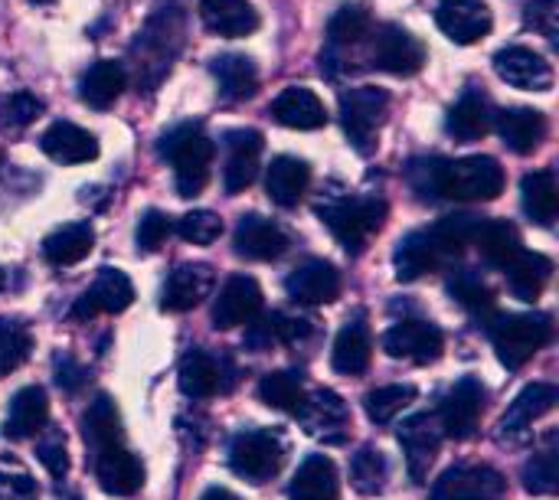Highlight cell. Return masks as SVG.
Here are the masks:
<instances>
[{"label":"cell","mask_w":559,"mask_h":500,"mask_svg":"<svg viewBox=\"0 0 559 500\" xmlns=\"http://www.w3.org/2000/svg\"><path fill=\"white\" fill-rule=\"evenodd\" d=\"M160 157L174 167V183L180 197H200L210 183V167L216 144L203 134L200 124H180L160 138Z\"/></svg>","instance_id":"obj_1"},{"label":"cell","mask_w":559,"mask_h":500,"mask_svg":"<svg viewBox=\"0 0 559 500\" xmlns=\"http://www.w3.org/2000/svg\"><path fill=\"white\" fill-rule=\"evenodd\" d=\"M321 223L334 233V239L347 252H364L373 233H380L386 219V200L380 197H337L318 206Z\"/></svg>","instance_id":"obj_2"},{"label":"cell","mask_w":559,"mask_h":500,"mask_svg":"<svg viewBox=\"0 0 559 500\" xmlns=\"http://www.w3.org/2000/svg\"><path fill=\"white\" fill-rule=\"evenodd\" d=\"M488 334L498 360L508 370H521L554 341V321L550 314H501L488 324Z\"/></svg>","instance_id":"obj_3"},{"label":"cell","mask_w":559,"mask_h":500,"mask_svg":"<svg viewBox=\"0 0 559 500\" xmlns=\"http://www.w3.org/2000/svg\"><path fill=\"white\" fill-rule=\"evenodd\" d=\"M504 190V167L488 154H472L459 160H445L442 197L462 203H488Z\"/></svg>","instance_id":"obj_4"},{"label":"cell","mask_w":559,"mask_h":500,"mask_svg":"<svg viewBox=\"0 0 559 500\" xmlns=\"http://www.w3.org/2000/svg\"><path fill=\"white\" fill-rule=\"evenodd\" d=\"M390 111V95L377 85H360L341 95V124L357 147V154H370L377 147V131Z\"/></svg>","instance_id":"obj_5"},{"label":"cell","mask_w":559,"mask_h":500,"mask_svg":"<svg viewBox=\"0 0 559 500\" xmlns=\"http://www.w3.org/2000/svg\"><path fill=\"white\" fill-rule=\"evenodd\" d=\"M282 462L285 449L272 432H239L229 445V468L252 485H265L269 478H275L282 472Z\"/></svg>","instance_id":"obj_6"},{"label":"cell","mask_w":559,"mask_h":500,"mask_svg":"<svg viewBox=\"0 0 559 500\" xmlns=\"http://www.w3.org/2000/svg\"><path fill=\"white\" fill-rule=\"evenodd\" d=\"M383 350L393 357V360H409V364H436L445 350V334L429 324V321H419V318H409V321H400L393 324L386 334H383Z\"/></svg>","instance_id":"obj_7"},{"label":"cell","mask_w":559,"mask_h":500,"mask_svg":"<svg viewBox=\"0 0 559 500\" xmlns=\"http://www.w3.org/2000/svg\"><path fill=\"white\" fill-rule=\"evenodd\" d=\"M485 386L481 380L475 377H465L459 380L445 400H442V409H439V422H442V432L455 442H465L475 436L478 422H481V413H485Z\"/></svg>","instance_id":"obj_8"},{"label":"cell","mask_w":559,"mask_h":500,"mask_svg":"<svg viewBox=\"0 0 559 500\" xmlns=\"http://www.w3.org/2000/svg\"><path fill=\"white\" fill-rule=\"evenodd\" d=\"M373 66L390 75H416L426 66V46L409 29L386 23L373 36Z\"/></svg>","instance_id":"obj_9"},{"label":"cell","mask_w":559,"mask_h":500,"mask_svg":"<svg viewBox=\"0 0 559 500\" xmlns=\"http://www.w3.org/2000/svg\"><path fill=\"white\" fill-rule=\"evenodd\" d=\"M442 439H445V432H442L439 413H416V416H409L400 426V445H403L409 475L416 481H423L429 475V468H432V462L439 455Z\"/></svg>","instance_id":"obj_10"},{"label":"cell","mask_w":559,"mask_h":500,"mask_svg":"<svg viewBox=\"0 0 559 500\" xmlns=\"http://www.w3.org/2000/svg\"><path fill=\"white\" fill-rule=\"evenodd\" d=\"M262 311V288L249 275H233L216 301H213V328L216 331H233L242 324H252Z\"/></svg>","instance_id":"obj_11"},{"label":"cell","mask_w":559,"mask_h":500,"mask_svg":"<svg viewBox=\"0 0 559 500\" xmlns=\"http://www.w3.org/2000/svg\"><path fill=\"white\" fill-rule=\"evenodd\" d=\"M233 249L239 259H249V262H272L278 255H285L288 249V233L259 216V213H249V216H239L236 223V233H233Z\"/></svg>","instance_id":"obj_12"},{"label":"cell","mask_w":559,"mask_h":500,"mask_svg":"<svg viewBox=\"0 0 559 500\" xmlns=\"http://www.w3.org/2000/svg\"><path fill=\"white\" fill-rule=\"evenodd\" d=\"M285 291L298 305H331L341 295V272L324 259H305L285 278Z\"/></svg>","instance_id":"obj_13"},{"label":"cell","mask_w":559,"mask_h":500,"mask_svg":"<svg viewBox=\"0 0 559 500\" xmlns=\"http://www.w3.org/2000/svg\"><path fill=\"white\" fill-rule=\"evenodd\" d=\"M436 23L452 43L472 46L491 33L495 20H491V7L485 0H442L436 10Z\"/></svg>","instance_id":"obj_14"},{"label":"cell","mask_w":559,"mask_h":500,"mask_svg":"<svg viewBox=\"0 0 559 500\" xmlns=\"http://www.w3.org/2000/svg\"><path fill=\"white\" fill-rule=\"evenodd\" d=\"M495 72L514 85V88H524V92H550L554 88V66L527 49V46H508L495 56Z\"/></svg>","instance_id":"obj_15"},{"label":"cell","mask_w":559,"mask_h":500,"mask_svg":"<svg viewBox=\"0 0 559 500\" xmlns=\"http://www.w3.org/2000/svg\"><path fill=\"white\" fill-rule=\"evenodd\" d=\"M262 134L252 128H239L226 134V170H223V187L226 193H242L246 187H252V180L259 177V157H262Z\"/></svg>","instance_id":"obj_16"},{"label":"cell","mask_w":559,"mask_h":500,"mask_svg":"<svg viewBox=\"0 0 559 500\" xmlns=\"http://www.w3.org/2000/svg\"><path fill=\"white\" fill-rule=\"evenodd\" d=\"M295 416L301 419L308 436L324 439L331 445L344 442V429H347V419H350L347 403L337 393H331V390H318L311 396L305 393V403H301V409Z\"/></svg>","instance_id":"obj_17"},{"label":"cell","mask_w":559,"mask_h":500,"mask_svg":"<svg viewBox=\"0 0 559 500\" xmlns=\"http://www.w3.org/2000/svg\"><path fill=\"white\" fill-rule=\"evenodd\" d=\"M508 481L495 468H452L445 472L429 500H501Z\"/></svg>","instance_id":"obj_18"},{"label":"cell","mask_w":559,"mask_h":500,"mask_svg":"<svg viewBox=\"0 0 559 500\" xmlns=\"http://www.w3.org/2000/svg\"><path fill=\"white\" fill-rule=\"evenodd\" d=\"M95 481L105 495L131 498L144 485V465L124 445H111L95 452Z\"/></svg>","instance_id":"obj_19"},{"label":"cell","mask_w":559,"mask_h":500,"mask_svg":"<svg viewBox=\"0 0 559 500\" xmlns=\"http://www.w3.org/2000/svg\"><path fill=\"white\" fill-rule=\"evenodd\" d=\"M557 406V386L554 383H531L518 393V400L508 406V413L501 416V439H524L531 432V426L537 419H544L550 409Z\"/></svg>","instance_id":"obj_20"},{"label":"cell","mask_w":559,"mask_h":500,"mask_svg":"<svg viewBox=\"0 0 559 500\" xmlns=\"http://www.w3.org/2000/svg\"><path fill=\"white\" fill-rule=\"evenodd\" d=\"M216 285V275L210 265H180L177 272H170L167 285H164V295H160V308L164 311H174V314H183V311H193L197 305H203V298H210Z\"/></svg>","instance_id":"obj_21"},{"label":"cell","mask_w":559,"mask_h":500,"mask_svg":"<svg viewBox=\"0 0 559 500\" xmlns=\"http://www.w3.org/2000/svg\"><path fill=\"white\" fill-rule=\"evenodd\" d=\"M272 118L285 128H295V131H318L328 124V108L324 102L305 88V85H292L285 92L275 95V102L269 105Z\"/></svg>","instance_id":"obj_22"},{"label":"cell","mask_w":559,"mask_h":500,"mask_svg":"<svg viewBox=\"0 0 559 500\" xmlns=\"http://www.w3.org/2000/svg\"><path fill=\"white\" fill-rule=\"evenodd\" d=\"M39 147L56 164H88L98 157V141L72 121H52L39 134Z\"/></svg>","instance_id":"obj_23"},{"label":"cell","mask_w":559,"mask_h":500,"mask_svg":"<svg viewBox=\"0 0 559 500\" xmlns=\"http://www.w3.org/2000/svg\"><path fill=\"white\" fill-rule=\"evenodd\" d=\"M308 183H311V167L301 157H292V154L275 157L269 174H265V193L282 210L298 206V200L308 193Z\"/></svg>","instance_id":"obj_24"},{"label":"cell","mask_w":559,"mask_h":500,"mask_svg":"<svg viewBox=\"0 0 559 500\" xmlns=\"http://www.w3.org/2000/svg\"><path fill=\"white\" fill-rule=\"evenodd\" d=\"M49 419V400H46V390L43 386H23L13 400H10V409H7V419H3V436L20 442V439H33L36 432H43Z\"/></svg>","instance_id":"obj_25"},{"label":"cell","mask_w":559,"mask_h":500,"mask_svg":"<svg viewBox=\"0 0 559 500\" xmlns=\"http://www.w3.org/2000/svg\"><path fill=\"white\" fill-rule=\"evenodd\" d=\"M442 262V252L439 246L432 242L429 229H413L406 233L400 242H396V252H393V269H396V278L400 282H416L429 272H436Z\"/></svg>","instance_id":"obj_26"},{"label":"cell","mask_w":559,"mask_h":500,"mask_svg":"<svg viewBox=\"0 0 559 500\" xmlns=\"http://www.w3.org/2000/svg\"><path fill=\"white\" fill-rule=\"evenodd\" d=\"M200 16L210 33L239 39L259 29V13L249 0H200Z\"/></svg>","instance_id":"obj_27"},{"label":"cell","mask_w":559,"mask_h":500,"mask_svg":"<svg viewBox=\"0 0 559 500\" xmlns=\"http://www.w3.org/2000/svg\"><path fill=\"white\" fill-rule=\"evenodd\" d=\"M498 134L514 154H534L547 138V115L537 108H504L498 115Z\"/></svg>","instance_id":"obj_28"},{"label":"cell","mask_w":559,"mask_h":500,"mask_svg":"<svg viewBox=\"0 0 559 500\" xmlns=\"http://www.w3.org/2000/svg\"><path fill=\"white\" fill-rule=\"evenodd\" d=\"M370 357H373V341H370V328L364 324V318H354L341 328L334 350H331V364L337 373L344 377H360L370 370Z\"/></svg>","instance_id":"obj_29"},{"label":"cell","mask_w":559,"mask_h":500,"mask_svg":"<svg viewBox=\"0 0 559 500\" xmlns=\"http://www.w3.org/2000/svg\"><path fill=\"white\" fill-rule=\"evenodd\" d=\"M508 272V288H511V295L518 298V301H524V305H534L540 295H544V288L550 285V275H554V262L547 259V255H540V252H518L514 255V262L504 269Z\"/></svg>","instance_id":"obj_30"},{"label":"cell","mask_w":559,"mask_h":500,"mask_svg":"<svg viewBox=\"0 0 559 500\" xmlns=\"http://www.w3.org/2000/svg\"><path fill=\"white\" fill-rule=\"evenodd\" d=\"M337 491H341L337 468L328 455H308L288 485L292 500H337Z\"/></svg>","instance_id":"obj_31"},{"label":"cell","mask_w":559,"mask_h":500,"mask_svg":"<svg viewBox=\"0 0 559 500\" xmlns=\"http://www.w3.org/2000/svg\"><path fill=\"white\" fill-rule=\"evenodd\" d=\"M491 102L481 95V92H465L452 108H449V118H445V131L455 138V141H478L491 131Z\"/></svg>","instance_id":"obj_32"},{"label":"cell","mask_w":559,"mask_h":500,"mask_svg":"<svg viewBox=\"0 0 559 500\" xmlns=\"http://www.w3.org/2000/svg\"><path fill=\"white\" fill-rule=\"evenodd\" d=\"M177 383H180V393L183 396H190V400H210V396H216L223 390V360L210 357L206 350H190L180 360Z\"/></svg>","instance_id":"obj_33"},{"label":"cell","mask_w":559,"mask_h":500,"mask_svg":"<svg viewBox=\"0 0 559 500\" xmlns=\"http://www.w3.org/2000/svg\"><path fill=\"white\" fill-rule=\"evenodd\" d=\"M213 79L219 85V95L226 102H246L255 95L259 88V69L249 56L242 52H226L219 59H213Z\"/></svg>","instance_id":"obj_34"},{"label":"cell","mask_w":559,"mask_h":500,"mask_svg":"<svg viewBox=\"0 0 559 500\" xmlns=\"http://www.w3.org/2000/svg\"><path fill=\"white\" fill-rule=\"evenodd\" d=\"M124 82H128V72L121 62L115 59H98L79 82V95L88 108H111L118 102V95L124 92Z\"/></svg>","instance_id":"obj_35"},{"label":"cell","mask_w":559,"mask_h":500,"mask_svg":"<svg viewBox=\"0 0 559 500\" xmlns=\"http://www.w3.org/2000/svg\"><path fill=\"white\" fill-rule=\"evenodd\" d=\"M92 249H95V229L88 223L59 226L56 233H49L43 239V259L56 269H69V265L82 262Z\"/></svg>","instance_id":"obj_36"},{"label":"cell","mask_w":559,"mask_h":500,"mask_svg":"<svg viewBox=\"0 0 559 500\" xmlns=\"http://www.w3.org/2000/svg\"><path fill=\"white\" fill-rule=\"evenodd\" d=\"M82 439L92 449V455L102 452V449L121 445V413H118V406H115L111 396L98 393L88 403V409L82 416Z\"/></svg>","instance_id":"obj_37"},{"label":"cell","mask_w":559,"mask_h":500,"mask_svg":"<svg viewBox=\"0 0 559 500\" xmlns=\"http://www.w3.org/2000/svg\"><path fill=\"white\" fill-rule=\"evenodd\" d=\"M475 246L481 252V259L495 269H508L514 262V255L521 252V229L508 219H491V223H481L478 236H475Z\"/></svg>","instance_id":"obj_38"},{"label":"cell","mask_w":559,"mask_h":500,"mask_svg":"<svg viewBox=\"0 0 559 500\" xmlns=\"http://www.w3.org/2000/svg\"><path fill=\"white\" fill-rule=\"evenodd\" d=\"M521 197H524V213L531 216V223L554 226L559 213V187L557 177L550 170L527 174L524 183H521Z\"/></svg>","instance_id":"obj_39"},{"label":"cell","mask_w":559,"mask_h":500,"mask_svg":"<svg viewBox=\"0 0 559 500\" xmlns=\"http://www.w3.org/2000/svg\"><path fill=\"white\" fill-rule=\"evenodd\" d=\"M481 223H485V219L475 216V213H449V216H442V219L429 229V236H432V242L439 246L442 259H445V255H462L468 246H475V236H478Z\"/></svg>","instance_id":"obj_40"},{"label":"cell","mask_w":559,"mask_h":500,"mask_svg":"<svg viewBox=\"0 0 559 500\" xmlns=\"http://www.w3.org/2000/svg\"><path fill=\"white\" fill-rule=\"evenodd\" d=\"M88 295H92L98 314L102 311L105 314H121L134 301V285H131V278L121 269H102L95 285L88 288Z\"/></svg>","instance_id":"obj_41"},{"label":"cell","mask_w":559,"mask_h":500,"mask_svg":"<svg viewBox=\"0 0 559 500\" xmlns=\"http://www.w3.org/2000/svg\"><path fill=\"white\" fill-rule=\"evenodd\" d=\"M449 295L472 314H488L495 311V291L475 269H455L445 282Z\"/></svg>","instance_id":"obj_42"},{"label":"cell","mask_w":559,"mask_h":500,"mask_svg":"<svg viewBox=\"0 0 559 500\" xmlns=\"http://www.w3.org/2000/svg\"><path fill=\"white\" fill-rule=\"evenodd\" d=\"M259 400L278 413H298L301 403H305V383H301V373L295 370H278V373H269L262 383H259Z\"/></svg>","instance_id":"obj_43"},{"label":"cell","mask_w":559,"mask_h":500,"mask_svg":"<svg viewBox=\"0 0 559 500\" xmlns=\"http://www.w3.org/2000/svg\"><path fill=\"white\" fill-rule=\"evenodd\" d=\"M413 400H416V386H409V383H393V386H380V390L367 393L364 409H367V419H370L373 426H390Z\"/></svg>","instance_id":"obj_44"},{"label":"cell","mask_w":559,"mask_h":500,"mask_svg":"<svg viewBox=\"0 0 559 500\" xmlns=\"http://www.w3.org/2000/svg\"><path fill=\"white\" fill-rule=\"evenodd\" d=\"M386 478H390V465L383 459V452L377 449H360L350 462V485L357 495L364 498H377L383 488H386Z\"/></svg>","instance_id":"obj_45"},{"label":"cell","mask_w":559,"mask_h":500,"mask_svg":"<svg viewBox=\"0 0 559 500\" xmlns=\"http://www.w3.org/2000/svg\"><path fill=\"white\" fill-rule=\"evenodd\" d=\"M370 29H373V20H370L367 7L344 3L328 23V39H331V46H357L360 39L370 36Z\"/></svg>","instance_id":"obj_46"},{"label":"cell","mask_w":559,"mask_h":500,"mask_svg":"<svg viewBox=\"0 0 559 500\" xmlns=\"http://www.w3.org/2000/svg\"><path fill=\"white\" fill-rule=\"evenodd\" d=\"M33 350V337L20 321L0 318V380L10 377L16 367H23V360Z\"/></svg>","instance_id":"obj_47"},{"label":"cell","mask_w":559,"mask_h":500,"mask_svg":"<svg viewBox=\"0 0 559 500\" xmlns=\"http://www.w3.org/2000/svg\"><path fill=\"white\" fill-rule=\"evenodd\" d=\"M442 177H445V160L442 157H416L406 167V183L423 203L442 197Z\"/></svg>","instance_id":"obj_48"},{"label":"cell","mask_w":559,"mask_h":500,"mask_svg":"<svg viewBox=\"0 0 559 500\" xmlns=\"http://www.w3.org/2000/svg\"><path fill=\"white\" fill-rule=\"evenodd\" d=\"M39 115H43V98H36V95L26 92V88L10 92V95L0 102V124L10 128V131H23V128L33 124Z\"/></svg>","instance_id":"obj_49"},{"label":"cell","mask_w":559,"mask_h":500,"mask_svg":"<svg viewBox=\"0 0 559 500\" xmlns=\"http://www.w3.org/2000/svg\"><path fill=\"white\" fill-rule=\"evenodd\" d=\"M177 236L193 246H210L223 236V219L210 210H193L177 219Z\"/></svg>","instance_id":"obj_50"},{"label":"cell","mask_w":559,"mask_h":500,"mask_svg":"<svg viewBox=\"0 0 559 500\" xmlns=\"http://www.w3.org/2000/svg\"><path fill=\"white\" fill-rule=\"evenodd\" d=\"M36 481L26 472V465H20L16 459H3L0 455V500H36Z\"/></svg>","instance_id":"obj_51"},{"label":"cell","mask_w":559,"mask_h":500,"mask_svg":"<svg viewBox=\"0 0 559 500\" xmlns=\"http://www.w3.org/2000/svg\"><path fill=\"white\" fill-rule=\"evenodd\" d=\"M557 452L547 449L540 455H534L524 468V488L537 498H547V495H557Z\"/></svg>","instance_id":"obj_52"},{"label":"cell","mask_w":559,"mask_h":500,"mask_svg":"<svg viewBox=\"0 0 559 500\" xmlns=\"http://www.w3.org/2000/svg\"><path fill=\"white\" fill-rule=\"evenodd\" d=\"M170 233H174L170 216H167V213H160V210H147V213L138 219V233H134V239H138V252H157Z\"/></svg>","instance_id":"obj_53"},{"label":"cell","mask_w":559,"mask_h":500,"mask_svg":"<svg viewBox=\"0 0 559 500\" xmlns=\"http://www.w3.org/2000/svg\"><path fill=\"white\" fill-rule=\"evenodd\" d=\"M524 23L531 29H537L540 36H547L550 43H557L559 36V3L557 0H534L524 7Z\"/></svg>","instance_id":"obj_54"},{"label":"cell","mask_w":559,"mask_h":500,"mask_svg":"<svg viewBox=\"0 0 559 500\" xmlns=\"http://www.w3.org/2000/svg\"><path fill=\"white\" fill-rule=\"evenodd\" d=\"M36 459H39V465L52 478H66V472H69V452H66V439L59 432H49L46 439L36 442Z\"/></svg>","instance_id":"obj_55"},{"label":"cell","mask_w":559,"mask_h":500,"mask_svg":"<svg viewBox=\"0 0 559 500\" xmlns=\"http://www.w3.org/2000/svg\"><path fill=\"white\" fill-rule=\"evenodd\" d=\"M265 324H269V331H272V341H278V344H298V341H305V337H311V321H305V318H292V314H269L265 318Z\"/></svg>","instance_id":"obj_56"},{"label":"cell","mask_w":559,"mask_h":500,"mask_svg":"<svg viewBox=\"0 0 559 500\" xmlns=\"http://www.w3.org/2000/svg\"><path fill=\"white\" fill-rule=\"evenodd\" d=\"M56 383H59V390H62V393L75 396V393H82V390H85V383H88V370H85L79 360H72V357H56Z\"/></svg>","instance_id":"obj_57"},{"label":"cell","mask_w":559,"mask_h":500,"mask_svg":"<svg viewBox=\"0 0 559 500\" xmlns=\"http://www.w3.org/2000/svg\"><path fill=\"white\" fill-rule=\"evenodd\" d=\"M95 314H98V308H95L92 295H88V291H82V295L75 298V305H72L69 318H72V321H92Z\"/></svg>","instance_id":"obj_58"},{"label":"cell","mask_w":559,"mask_h":500,"mask_svg":"<svg viewBox=\"0 0 559 500\" xmlns=\"http://www.w3.org/2000/svg\"><path fill=\"white\" fill-rule=\"evenodd\" d=\"M200 500H239L233 491H226V488H210V491H203V498Z\"/></svg>","instance_id":"obj_59"},{"label":"cell","mask_w":559,"mask_h":500,"mask_svg":"<svg viewBox=\"0 0 559 500\" xmlns=\"http://www.w3.org/2000/svg\"><path fill=\"white\" fill-rule=\"evenodd\" d=\"M7 288V275H3V269H0V291Z\"/></svg>","instance_id":"obj_60"},{"label":"cell","mask_w":559,"mask_h":500,"mask_svg":"<svg viewBox=\"0 0 559 500\" xmlns=\"http://www.w3.org/2000/svg\"><path fill=\"white\" fill-rule=\"evenodd\" d=\"M33 3H56V0H33Z\"/></svg>","instance_id":"obj_61"}]
</instances>
